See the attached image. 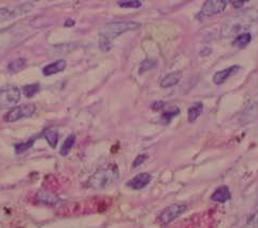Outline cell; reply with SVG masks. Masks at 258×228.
Returning <instances> with one entry per match:
<instances>
[{
    "mask_svg": "<svg viewBox=\"0 0 258 228\" xmlns=\"http://www.w3.org/2000/svg\"><path fill=\"white\" fill-rule=\"evenodd\" d=\"M141 24L134 21H115L110 22L100 29L99 33V48L101 51H110L112 48V41L115 38L125 32L139 29Z\"/></svg>",
    "mask_w": 258,
    "mask_h": 228,
    "instance_id": "obj_1",
    "label": "cell"
},
{
    "mask_svg": "<svg viewBox=\"0 0 258 228\" xmlns=\"http://www.w3.org/2000/svg\"><path fill=\"white\" fill-rule=\"evenodd\" d=\"M119 179V171L117 166L98 170L87 181V187L93 190H107L114 185Z\"/></svg>",
    "mask_w": 258,
    "mask_h": 228,
    "instance_id": "obj_2",
    "label": "cell"
},
{
    "mask_svg": "<svg viewBox=\"0 0 258 228\" xmlns=\"http://www.w3.org/2000/svg\"><path fill=\"white\" fill-rule=\"evenodd\" d=\"M255 14H251V13H246V14H241L237 18H235L233 20H230L227 22L226 24L223 27V37H229L234 35L237 31L241 30L244 27L251 25L252 22L255 19Z\"/></svg>",
    "mask_w": 258,
    "mask_h": 228,
    "instance_id": "obj_3",
    "label": "cell"
},
{
    "mask_svg": "<svg viewBox=\"0 0 258 228\" xmlns=\"http://www.w3.org/2000/svg\"><path fill=\"white\" fill-rule=\"evenodd\" d=\"M21 90L15 85H5L0 88V109H9L21 100Z\"/></svg>",
    "mask_w": 258,
    "mask_h": 228,
    "instance_id": "obj_4",
    "label": "cell"
},
{
    "mask_svg": "<svg viewBox=\"0 0 258 228\" xmlns=\"http://www.w3.org/2000/svg\"><path fill=\"white\" fill-rule=\"evenodd\" d=\"M32 2H25L19 5H12V7H4L0 9V22H5L22 16L30 12L34 8Z\"/></svg>",
    "mask_w": 258,
    "mask_h": 228,
    "instance_id": "obj_5",
    "label": "cell"
},
{
    "mask_svg": "<svg viewBox=\"0 0 258 228\" xmlns=\"http://www.w3.org/2000/svg\"><path fill=\"white\" fill-rule=\"evenodd\" d=\"M36 105L34 103H26L15 107L4 115V121L8 123H13V122L19 121L23 118H30V116L36 113Z\"/></svg>",
    "mask_w": 258,
    "mask_h": 228,
    "instance_id": "obj_6",
    "label": "cell"
},
{
    "mask_svg": "<svg viewBox=\"0 0 258 228\" xmlns=\"http://www.w3.org/2000/svg\"><path fill=\"white\" fill-rule=\"evenodd\" d=\"M186 210H188V207H186V204L183 203H174L169 205V207H167L161 214H159L158 222L161 224L171 223L172 221L182 215Z\"/></svg>",
    "mask_w": 258,
    "mask_h": 228,
    "instance_id": "obj_7",
    "label": "cell"
},
{
    "mask_svg": "<svg viewBox=\"0 0 258 228\" xmlns=\"http://www.w3.org/2000/svg\"><path fill=\"white\" fill-rule=\"evenodd\" d=\"M229 1L228 0H208L202 5L199 12L200 18H208V16H213L222 13L226 9Z\"/></svg>",
    "mask_w": 258,
    "mask_h": 228,
    "instance_id": "obj_8",
    "label": "cell"
},
{
    "mask_svg": "<svg viewBox=\"0 0 258 228\" xmlns=\"http://www.w3.org/2000/svg\"><path fill=\"white\" fill-rule=\"evenodd\" d=\"M151 180H152V176L150 174L142 172V174L137 175L136 177H133V179H130L126 185L130 187L131 190L139 191V190H142V188H144L145 186H147V184L151 182Z\"/></svg>",
    "mask_w": 258,
    "mask_h": 228,
    "instance_id": "obj_9",
    "label": "cell"
},
{
    "mask_svg": "<svg viewBox=\"0 0 258 228\" xmlns=\"http://www.w3.org/2000/svg\"><path fill=\"white\" fill-rule=\"evenodd\" d=\"M36 200L38 203L47 204V205H55L60 202V198L56 193L48 190H41L36 194Z\"/></svg>",
    "mask_w": 258,
    "mask_h": 228,
    "instance_id": "obj_10",
    "label": "cell"
},
{
    "mask_svg": "<svg viewBox=\"0 0 258 228\" xmlns=\"http://www.w3.org/2000/svg\"><path fill=\"white\" fill-rule=\"evenodd\" d=\"M240 69H241L240 66L234 65L232 67H229V68H226V69H224V70L215 72V75L213 76L214 84H216V85L224 84V83L226 82L230 76H234L235 72L239 71Z\"/></svg>",
    "mask_w": 258,
    "mask_h": 228,
    "instance_id": "obj_11",
    "label": "cell"
},
{
    "mask_svg": "<svg viewBox=\"0 0 258 228\" xmlns=\"http://www.w3.org/2000/svg\"><path fill=\"white\" fill-rule=\"evenodd\" d=\"M66 67H67V62H66L65 59H59L57 62L47 65L45 68L42 69V74L46 76H50L64 71L66 69Z\"/></svg>",
    "mask_w": 258,
    "mask_h": 228,
    "instance_id": "obj_12",
    "label": "cell"
},
{
    "mask_svg": "<svg viewBox=\"0 0 258 228\" xmlns=\"http://www.w3.org/2000/svg\"><path fill=\"white\" fill-rule=\"evenodd\" d=\"M230 198H232V194H230L229 188L226 185L217 187L211 195V199L213 200V202L221 203L228 202Z\"/></svg>",
    "mask_w": 258,
    "mask_h": 228,
    "instance_id": "obj_13",
    "label": "cell"
},
{
    "mask_svg": "<svg viewBox=\"0 0 258 228\" xmlns=\"http://www.w3.org/2000/svg\"><path fill=\"white\" fill-rule=\"evenodd\" d=\"M182 79V71H174L171 74L167 75L164 77L161 82V86L163 88H169L174 85H177L178 83Z\"/></svg>",
    "mask_w": 258,
    "mask_h": 228,
    "instance_id": "obj_14",
    "label": "cell"
},
{
    "mask_svg": "<svg viewBox=\"0 0 258 228\" xmlns=\"http://www.w3.org/2000/svg\"><path fill=\"white\" fill-rule=\"evenodd\" d=\"M43 137L46 138V140L47 141L48 144H50V147L56 148L59 139V135L56 128H53V127L47 128L45 131H43Z\"/></svg>",
    "mask_w": 258,
    "mask_h": 228,
    "instance_id": "obj_15",
    "label": "cell"
},
{
    "mask_svg": "<svg viewBox=\"0 0 258 228\" xmlns=\"http://www.w3.org/2000/svg\"><path fill=\"white\" fill-rule=\"evenodd\" d=\"M202 111H204V103L200 101L190 105L188 109V121L190 123H194V122L199 118L200 114L202 113Z\"/></svg>",
    "mask_w": 258,
    "mask_h": 228,
    "instance_id": "obj_16",
    "label": "cell"
},
{
    "mask_svg": "<svg viewBox=\"0 0 258 228\" xmlns=\"http://www.w3.org/2000/svg\"><path fill=\"white\" fill-rule=\"evenodd\" d=\"M76 140V136L74 133H71L70 136L67 137V139L64 141L62 148H60V155L62 156H67V155L70 153L71 150H72L74 143Z\"/></svg>",
    "mask_w": 258,
    "mask_h": 228,
    "instance_id": "obj_17",
    "label": "cell"
},
{
    "mask_svg": "<svg viewBox=\"0 0 258 228\" xmlns=\"http://www.w3.org/2000/svg\"><path fill=\"white\" fill-rule=\"evenodd\" d=\"M252 41V35L250 32H243L240 33V35L235 39L234 41V47L238 49H243Z\"/></svg>",
    "mask_w": 258,
    "mask_h": 228,
    "instance_id": "obj_18",
    "label": "cell"
},
{
    "mask_svg": "<svg viewBox=\"0 0 258 228\" xmlns=\"http://www.w3.org/2000/svg\"><path fill=\"white\" fill-rule=\"evenodd\" d=\"M27 65V59L26 58H16L13 62H11L8 65V71L10 74H16V72L21 71L22 69L25 68V66Z\"/></svg>",
    "mask_w": 258,
    "mask_h": 228,
    "instance_id": "obj_19",
    "label": "cell"
},
{
    "mask_svg": "<svg viewBox=\"0 0 258 228\" xmlns=\"http://www.w3.org/2000/svg\"><path fill=\"white\" fill-rule=\"evenodd\" d=\"M180 112L181 111L179 108H173V109H170L168 111H164V112L161 116V122L163 124L167 125L172 121L174 116H177L178 114H180Z\"/></svg>",
    "mask_w": 258,
    "mask_h": 228,
    "instance_id": "obj_20",
    "label": "cell"
},
{
    "mask_svg": "<svg viewBox=\"0 0 258 228\" xmlns=\"http://www.w3.org/2000/svg\"><path fill=\"white\" fill-rule=\"evenodd\" d=\"M40 91V85L39 83H35V84H28L23 87V93L26 97L31 98L34 97L37 93Z\"/></svg>",
    "mask_w": 258,
    "mask_h": 228,
    "instance_id": "obj_21",
    "label": "cell"
},
{
    "mask_svg": "<svg viewBox=\"0 0 258 228\" xmlns=\"http://www.w3.org/2000/svg\"><path fill=\"white\" fill-rule=\"evenodd\" d=\"M35 141H36V138H31V139H29V140L27 141V142H22V143L15 144V146H14L15 152L18 153V154L24 153L25 151H27V150L30 149L32 146H34Z\"/></svg>",
    "mask_w": 258,
    "mask_h": 228,
    "instance_id": "obj_22",
    "label": "cell"
},
{
    "mask_svg": "<svg viewBox=\"0 0 258 228\" xmlns=\"http://www.w3.org/2000/svg\"><path fill=\"white\" fill-rule=\"evenodd\" d=\"M117 4L120 8H131V9H138L142 7V2L140 0H119Z\"/></svg>",
    "mask_w": 258,
    "mask_h": 228,
    "instance_id": "obj_23",
    "label": "cell"
},
{
    "mask_svg": "<svg viewBox=\"0 0 258 228\" xmlns=\"http://www.w3.org/2000/svg\"><path fill=\"white\" fill-rule=\"evenodd\" d=\"M156 62L155 60H152V59H145L143 60V62H142L140 64V68H139V74L142 75V74H144V72L146 71H149L153 68H155L156 67Z\"/></svg>",
    "mask_w": 258,
    "mask_h": 228,
    "instance_id": "obj_24",
    "label": "cell"
},
{
    "mask_svg": "<svg viewBox=\"0 0 258 228\" xmlns=\"http://www.w3.org/2000/svg\"><path fill=\"white\" fill-rule=\"evenodd\" d=\"M147 158V155L145 154H140L138 155V156H137L134 160V163H133V167L134 168H137V167H139L140 165L143 164L145 162V159Z\"/></svg>",
    "mask_w": 258,
    "mask_h": 228,
    "instance_id": "obj_25",
    "label": "cell"
},
{
    "mask_svg": "<svg viewBox=\"0 0 258 228\" xmlns=\"http://www.w3.org/2000/svg\"><path fill=\"white\" fill-rule=\"evenodd\" d=\"M249 228H258V214L254 215L249 222Z\"/></svg>",
    "mask_w": 258,
    "mask_h": 228,
    "instance_id": "obj_26",
    "label": "cell"
},
{
    "mask_svg": "<svg viewBox=\"0 0 258 228\" xmlns=\"http://www.w3.org/2000/svg\"><path fill=\"white\" fill-rule=\"evenodd\" d=\"M164 102L162 101V100H161V101H155V102L152 103V108L154 109L155 111L162 110V109H164Z\"/></svg>",
    "mask_w": 258,
    "mask_h": 228,
    "instance_id": "obj_27",
    "label": "cell"
},
{
    "mask_svg": "<svg viewBox=\"0 0 258 228\" xmlns=\"http://www.w3.org/2000/svg\"><path fill=\"white\" fill-rule=\"evenodd\" d=\"M234 8H242L243 5L246 4V1L244 0H235V1H232Z\"/></svg>",
    "mask_w": 258,
    "mask_h": 228,
    "instance_id": "obj_28",
    "label": "cell"
},
{
    "mask_svg": "<svg viewBox=\"0 0 258 228\" xmlns=\"http://www.w3.org/2000/svg\"><path fill=\"white\" fill-rule=\"evenodd\" d=\"M74 24H75V22H74L73 20H68V21L65 23V26L69 27V26H73Z\"/></svg>",
    "mask_w": 258,
    "mask_h": 228,
    "instance_id": "obj_29",
    "label": "cell"
}]
</instances>
